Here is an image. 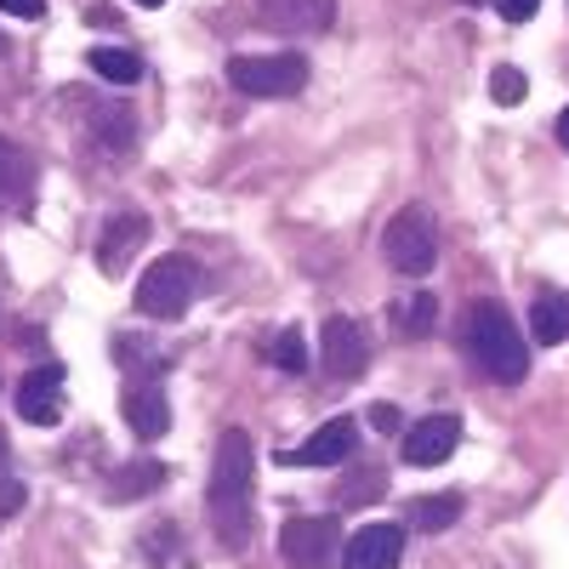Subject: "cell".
<instances>
[{
  "label": "cell",
  "mask_w": 569,
  "mask_h": 569,
  "mask_svg": "<svg viewBox=\"0 0 569 569\" xmlns=\"http://www.w3.org/2000/svg\"><path fill=\"white\" fill-rule=\"evenodd\" d=\"M251 479H257V445L251 433L228 427L217 439V461H211V485H206V501H211V530L222 547H251V530H257V512H251Z\"/></svg>",
  "instance_id": "cell-1"
},
{
  "label": "cell",
  "mask_w": 569,
  "mask_h": 569,
  "mask_svg": "<svg viewBox=\"0 0 569 569\" xmlns=\"http://www.w3.org/2000/svg\"><path fill=\"white\" fill-rule=\"evenodd\" d=\"M467 348H472V359H479L501 388H512V382H525V376H530L525 330H518V319L501 302H472L467 308Z\"/></svg>",
  "instance_id": "cell-2"
},
{
  "label": "cell",
  "mask_w": 569,
  "mask_h": 569,
  "mask_svg": "<svg viewBox=\"0 0 569 569\" xmlns=\"http://www.w3.org/2000/svg\"><path fill=\"white\" fill-rule=\"evenodd\" d=\"M200 297V268L188 257H160L149 273L137 279V313L142 319H182L188 308H194Z\"/></svg>",
  "instance_id": "cell-3"
},
{
  "label": "cell",
  "mask_w": 569,
  "mask_h": 569,
  "mask_svg": "<svg viewBox=\"0 0 569 569\" xmlns=\"http://www.w3.org/2000/svg\"><path fill=\"white\" fill-rule=\"evenodd\" d=\"M382 257L405 273V279H421L439 257V222L427 206H405L388 228H382Z\"/></svg>",
  "instance_id": "cell-4"
},
{
  "label": "cell",
  "mask_w": 569,
  "mask_h": 569,
  "mask_svg": "<svg viewBox=\"0 0 569 569\" xmlns=\"http://www.w3.org/2000/svg\"><path fill=\"white\" fill-rule=\"evenodd\" d=\"M228 86L251 98H291L308 86V58L297 52H268V58H228Z\"/></svg>",
  "instance_id": "cell-5"
},
{
  "label": "cell",
  "mask_w": 569,
  "mask_h": 569,
  "mask_svg": "<svg viewBox=\"0 0 569 569\" xmlns=\"http://www.w3.org/2000/svg\"><path fill=\"white\" fill-rule=\"evenodd\" d=\"M337 547H342L337 518H284L279 530V558L291 569H330Z\"/></svg>",
  "instance_id": "cell-6"
},
{
  "label": "cell",
  "mask_w": 569,
  "mask_h": 569,
  "mask_svg": "<svg viewBox=\"0 0 569 569\" xmlns=\"http://www.w3.org/2000/svg\"><path fill=\"white\" fill-rule=\"evenodd\" d=\"M319 359H325V376H337V382H359L365 365H370V342H365V330L353 319H330L319 330Z\"/></svg>",
  "instance_id": "cell-7"
},
{
  "label": "cell",
  "mask_w": 569,
  "mask_h": 569,
  "mask_svg": "<svg viewBox=\"0 0 569 569\" xmlns=\"http://www.w3.org/2000/svg\"><path fill=\"white\" fill-rule=\"evenodd\" d=\"M353 450H359V421L353 416H330L308 445H297L291 456H284V467H342Z\"/></svg>",
  "instance_id": "cell-8"
},
{
  "label": "cell",
  "mask_w": 569,
  "mask_h": 569,
  "mask_svg": "<svg viewBox=\"0 0 569 569\" xmlns=\"http://www.w3.org/2000/svg\"><path fill=\"white\" fill-rule=\"evenodd\" d=\"M405 558V530L399 525H365L342 547V569H399Z\"/></svg>",
  "instance_id": "cell-9"
},
{
  "label": "cell",
  "mask_w": 569,
  "mask_h": 569,
  "mask_svg": "<svg viewBox=\"0 0 569 569\" xmlns=\"http://www.w3.org/2000/svg\"><path fill=\"white\" fill-rule=\"evenodd\" d=\"M257 12L279 34H325L337 23V0H257Z\"/></svg>",
  "instance_id": "cell-10"
},
{
  "label": "cell",
  "mask_w": 569,
  "mask_h": 569,
  "mask_svg": "<svg viewBox=\"0 0 569 569\" xmlns=\"http://www.w3.org/2000/svg\"><path fill=\"white\" fill-rule=\"evenodd\" d=\"M456 445H461V421L456 416H427L405 433V467H439V461L456 456Z\"/></svg>",
  "instance_id": "cell-11"
},
{
  "label": "cell",
  "mask_w": 569,
  "mask_h": 569,
  "mask_svg": "<svg viewBox=\"0 0 569 569\" xmlns=\"http://www.w3.org/2000/svg\"><path fill=\"white\" fill-rule=\"evenodd\" d=\"M58 399H63V370L58 365H40L23 376L18 388V416L34 427H58Z\"/></svg>",
  "instance_id": "cell-12"
},
{
  "label": "cell",
  "mask_w": 569,
  "mask_h": 569,
  "mask_svg": "<svg viewBox=\"0 0 569 569\" xmlns=\"http://www.w3.org/2000/svg\"><path fill=\"white\" fill-rule=\"evenodd\" d=\"M149 240V217H137V211H120L103 222V240H98V268L103 273H126V262L137 257V246Z\"/></svg>",
  "instance_id": "cell-13"
},
{
  "label": "cell",
  "mask_w": 569,
  "mask_h": 569,
  "mask_svg": "<svg viewBox=\"0 0 569 569\" xmlns=\"http://www.w3.org/2000/svg\"><path fill=\"white\" fill-rule=\"evenodd\" d=\"M126 421H131L137 439H160L166 427H171L166 393H160V388H131V393H126Z\"/></svg>",
  "instance_id": "cell-14"
},
{
  "label": "cell",
  "mask_w": 569,
  "mask_h": 569,
  "mask_svg": "<svg viewBox=\"0 0 569 569\" xmlns=\"http://www.w3.org/2000/svg\"><path fill=\"white\" fill-rule=\"evenodd\" d=\"M0 194L12 206H29V194H34V160L7 137H0Z\"/></svg>",
  "instance_id": "cell-15"
},
{
  "label": "cell",
  "mask_w": 569,
  "mask_h": 569,
  "mask_svg": "<svg viewBox=\"0 0 569 569\" xmlns=\"http://www.w3.org/2000/svg\"><path fill=\"white\" fill-rule=\"evenodd\" d=\"M91 74H103L114 86H137L142 80V58L131 52V46H91Z\"/></svg>",
  "instance_id": "cell-16"
},
{
  "label": "cell",
  "mask_w": 569,
  "mask_h": 569,
  "mask_svg": "<svg viewBox=\"0 0 569 569\" xmlns=\"http://www.w3.org/2000/svg\"><path fill=\"white\" fill-rule=\"evenodd\" d=\"M530 330H536V342L541 348H558L569 337V297H541L530 308Z\"/></svg>",
  "instance_id": "cell-17"
},
{
  "label": "cell",
  "mask_w": 569,
  "mask_h": 569,
  "mask_svg": "<svg viewBox=\"0 0 569 569\" xmlns=\"http://www.w3.org/2000/svg\"><path fill=\"white\" fill-rule=\"evenodd\" d=\"M456 518H461V496H456V490H445V496H421V501L410 507V525H416V530H427V536L450 530Z\"/></svg>",
  "instance_id": "cell-18"
},
{
  "label": "cell",
  "mask_w": 569,
  "mask_h": 569,
  "mask_svg": "<svg viewBox=\"0 0 569 569\" xmlns=\"http://www.w3.org/2000/svg\"><path fill=\"white\" fill-rule=\"evenodd\" d=\"M154 485H166V467H160V461H131L120 479H109V496H114V501H131V496L154 490Z\"/></svg>",
  "instance_id": "cell-19"
},
{
  "label": "cell",
  "mask_w": 569,
  "mask_h": 569,
  "mask_svg": "<svg viewBox=\"0 0 569 569\" xmlns=\"http://www.w3.org/2000/svg\"><path fill=\"white\" fill-rule=\"evenodd\" d=\"M268 353H273V365H279V370H291V376H302V365H308V348H302L297 330H279Z\"/></svg>",
  "instance_id": "cell-20"
},
{
  "label": "cell",
  "mask_w": 569,
  "mask_h": 569,
  "mask_svg": "<svg viewBox=\"0 0 569 569\" xmlns=\"http://www.w3.org/2000/svg\"><path fill=\"white\" fill-rule=\"evenodd\" d=\"M525 91H530V80L518 74L512 63H501V69L490 74V98H496V103H525Z\"/></svg>",
  "instance_id": "cell-21"
},
{
  "label": "cell",
  "mask_w": 569,
  "mask_h": 569,
  "mask_svg": "<svg viewBox=\"0 0 569 569\" xmlns=\"http://www.w3.org/2000/svg\"><path fill=\"white\" fill-rule=\"evenodd\" d=\"M427 325H433V297H416L410 308H405V337H427Z\"/></svg>",
  "instance_id": "cell-22"
},
{
  "label": "cell",
  "mask_w": 569,
  "mask_h": 569,
  "mask_svg": "<svg viewBox=\"0 0 569 569\" xmlns=\"http://www.w3.org/2000/svg\"><path fill=\"white\" fill-rule=\"evenodd\" d=\"M496 12H501L507 23H530V18L541 12V0H496Z\"/></svg>",
  "instance_id": "cell-23"
},
{
  "label": "cell",
  "mask_w": 569,
  "mask_h": 569,
  "mask_svg": "<svg viewBox=\"0 0 569 569\" xmlns=\"http://www.w3.org/2000/svg\"><path fill=\"white\" fill-rule=\"evenodd\" d=\"M0 12H12L23 23H40L46 18V0H0Z\"/></svg>",
  "instance_id": "cell-24"
},
{
  "label": "cell",
  "mask_w": 569,
  "mask_h": 569,
  "mask_svg": "<svg viewBox=\"0 0 569 569\" xmlns=\"http://www.w3.org/2000/svg\"><path fill=\"white\" fill-rule=\"evenodd\" d=\"M12 512H23V485L18 479H0V518H12Z\"/></svg>",
  "instance_id": "cell-25"
},
{
  "label": "cell",
  "mask_w": 569,
  "mask_h": 569,
  "mask_svg": "<svg viewBox=\"0 0 569 569\" xmlns=\"http://www.w3.org/2000/svg\"><path fill=\"white\" fill-rule=\"evenodd\" d=\"M370 427H376V433H393V427H399V410H393V405H376V410H370Z\"/></svg>",
  "instance_id": "cell-26"
},
{
  "label": "cell",
  "mask_w": 569,
  "mask_h": 569,
  "mask_svg": "<svg viewBox=\"0 0 569 569\" xmlns=\"http://www.w3.org/2000/svg\"><path fill=\"white\" fill-rule=\"evenodd\" d=\"M558 142H563V149H569V109L558 114Z\"/></svg>",
  "instance_id": "cell-27"
},
{
  "label": "cell",
  "mask_w": 569,
  "mask_h": 569,
  "mask_svg": "<svg viewBox=\"0 0 569 569\" xmlns=\"http://www.w3.org/2000/svg\"><path fill=\"white\" fill-rule=\"evenodd\" d=\"M0 467H7V433H0Z\"/></svg>",
  "instance_id": "cell-28"
},
{
  "label": "cell",
  "mask_w": 569,
  "mask_h": 569,
  "mask_svg": "<svg viewBox=\"0 0 569 569\" xmlns=\"http://www.w3.org/2000/svg\"><path fill=\"white\" fill-rule=\"evenodd\" d=\"M137 7H166V0H137Z\"/></svg>",
  "instance_id": "cell-29"
},
{
  "label": "cell",
  "mask_w": 569,
  "mask_h": 569,
  "mask_svg": "<svg viewBox=\"0 0 569 569\" xmlns=\"http://www.w3.org/2000/svg\"><path fill=\"white\" fill-rule=\"evenodd\" d=\"M0 58H7V34H0Z\"/></svg>",
  "instance_id": "cell-30"
}]
</instances>
